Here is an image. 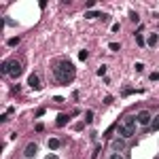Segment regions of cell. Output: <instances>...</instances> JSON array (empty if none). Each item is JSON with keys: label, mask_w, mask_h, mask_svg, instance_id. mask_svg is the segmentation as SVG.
I'll return each instance as SVG.
<instances>
[{"label": "cell", "mask_w": 159, "mask_h": 159, "mask_svg": "<svg viewBox=\"0 0 159 159\" xmlns=\"http://www.w3.org/2000/svg\"><path fill=\"white\" fill-rule=\"evenodd\" d=\"M98 74L104 77V74H106V66H100V68H98Z\"/></svg>", "instance_id": "19"}, {"label": "cell", "mask_w": 159, "mask_h": 159, "mask_svg": "<svg viewBox=\"0 0 159 159\" xmlns=\"http://www.w3.org/2000/svg\"><path fill=\"white\" fill-rule=\"evenodd\" d=\"M134 68H136V72H142V70H144V64H142V62H136Z\"/></svg>", "instance_id": "15"}, {"label": "cell", "mask_w": 159, "mask_h": 159, "mask_svg": "<svg viewBox=\"0 0 159 159\" xmlns=\"http://www.w3.org/2000/svg\"><path fill=\"white\" fill-rule=\"evenodd\" d=\"M151 81H159V72H153L151 74Z\"/></svg>", "instance_id": "22"}, {"label": "cell", "mask_w": 159, "mask_h": 159, "mask_svg": "<svg viewBox=\"0 0 159 159\" xmlns=\"http://www.w3.org/2000/svg\"><path fill=\"white\" fill-rule=\"evenodd\" d=\"M53 77H55V81H57L60 85H68L70 81L74 79V64L68 62V60L57 62L55 68H53Z\"/></svg>", "instance_id": "1"}, {"label": "cell", "mask_w": 159, "mask_h": 159, "mask_svg": "<svg viewBox=\"0 0 159 159\" xmlns=\"http://www.w3.org/2000/svg\"><path fill=\"white\" fill-rule=\"evenodd\" d=\"M136 42H138V45H140V47H142V45H144V38H142V36H140V34H136Z\"/></svg>", "instance_id": "21"}, {"label": "cell", "mask_w": 159, "mask_h": 159, "mask_svg": "<svg viewBox=\"0 0 159 159\" xmlns=\"http://www.w3.org/2000/svg\"><path fill=\"white\" fill-rule=\"evenodd\" d=\"M108 47H110V51H119V49H121V47H119V42H110Z\"/></svg>", "instance_id": "17"}, {"label": "cell", "mask_w": 159, "mask_h": 159, "mask_svg": "<svg viewBox=\"0 0 159 159\" xmlns=\"http://www.w3.org/2000/svg\"><path fill=\"white\" fill-rule=\"evenodd\" d=\"M136 119H138V125H151V121H153V115H151L149 110H140V113L136 115Z\"/></svg>", "instance_id": "4"}, {"label": "cell", "mask_w": 159, "mask_h": 159, "mask_svg": "<svg viewBox=\"0 0 159 159\" xmlns=\"http://www.w3.org/2000/svg\"><path fill=\"white\" fill-rule=\"evenodd\" d=\"M85 17H87V19H96V17H102V19H104L106 15H104V13H96V11H87Z\"/></svg>", "instance_id": "10"}, {"label": "cell", "mask_w": 159, "mask_h": 159, "mask_svg": "<svg viewBox=\"0 0 159 159\" xmlns=\"http://www.w3.org/2000/svg\"><path fill=\"white\" fill-rule=\"evenodd\" d=\"M60 144H62V140H60V138H49V149H51V151L60 149Z\"/></svg>", "instance_id": "8"}, {"label": "cell", "mask_w": 159, "mask_h": 159, "mask_svg": "<svg viewBox=\"0 0 159 159\" xmlns=\"http://www.w3.org/2000/svg\"><path fill=\"white\" fill-rule=\"evenodd\" d=\"M110 146H113L115 153H121V151H125V140H123V138H115Z\"/></svg>", "instance_id": "7"}, {"label": "cell", "mask_w": 159, "mask_h": 159, "mask_svg": "<svg viewBox=\"0 0 159 159\" xmlns=\"http://www.w3.org/2000/svg\"><path fill=\"white\" fill-rule=\"evenodd\" d=\"M149 127H151L153 132H159V117H155V119L151 121V125H149Z\"/></svg>", "instance_id": "12"}, {"label": "cell", "mask_w": 159, "mask_h": 159, "mask_svg": "<svg viewBox=\"0 0 159 159\" xmlns=\"http://www.w3.org/2000/svg\"><path fill=\"white\" fill-rule=\"evenodd\" d=\"M108 159H123V157H121V153H110Z\"/></svg>", "instance_id": "20"}, {"label": "cell", "mask_w": 159, "mask_h": 159, "mask_svg": "<svg viewBox=\"0 0 159 159\" xmlns=\"http://www.w3.org/2000/svg\"><path fill=\"white\" fill-rule=\"evenodd\" d=\"M0 70H2V74H9V77L17 79V77L23 72V66H21L19 60H6V62L0 66Z\"/></svg>", "instance_id": "3"}, {"label": "cell", "mask_w": 159, "mask_h": 159, "mask_svg": "<svg viewBox=\"0 0 159 159\" xmlns=\"http://www.w3.org/2000/svg\"><path fill=\"white\" fill-rule=\"evenodd\" d=\"M36 153H38V144H36V142H30V144L26 146V151H23L26 157H34Z\"/></svg>", "instance_id": "6"}, {"label": "cell", "mask_w": 159, "mask_h": 159, "mask_svg": "<svg viewBox=\"0 0 159 159\" xmlns=\"http://www.w3.org/2000/svg\"><path fill=\"white\" fill-rule=\"evenodd\" d=\"M6 45H9V47H17V45H19V38H17V36H13V38L6 40Z\"/></svg>", "instance_id": "13"}, {"label": "cell", "mask_w": 159, "mask_h": 159, "mask_svg": "<svg viewBox=\"0 0 159 159\" xmlns=\"http://www.w3.org/2000/svg\"><path fill=\"white\" fill-rule=\"evenodd\" d=\"M47 159H57V155H53V153H49V155H47Z\"/></svg>", "instance_id": "23"}, {"label": "cell", "mask_w": 159, "mask_h": 159, "mask_svg": "<svg viewBox=\"0 0 159 159\" xmlns=\"http://www.w3.org/2000/svg\"><path fill=\"white\" fill-rule=\"evenodd\" d=\"M146 42H149V47H155V45L159 42V34H157V32L149 34V40H146Z\"/></svg>", "instance_id": "9"}, {"label": "cell", "mask_w": 159, "mask_h": 159, "mask_svg": "<svg viewBox=\"0 0 159 159\" xmlns=\"http://www.w3.org/2000/svg\"><path fill=\"white\" fill-rule=\"evenodd\" d=\"M129 17H132V21H136V23H138V21H140V17H138V13H134V11H132V13H129Z\"/></svg>", "instance_id": "16"}, {"label": "cell", "mask_w": 159, "mask_h": 159, "mask_svg": "<svg viewBox=\"0 0 159 159\" xmlns=\"http://www.w3.org/2000/svg\"><path fill=\"white\" fill-rule=\"evenodd\" d=\"M79 57H81V60H87V57H89V53L83 49V51H79Z\"/></svg>", "instance_id": "18"}, {"label": "cell", "mask_w": 159, "mask_h": 159, "mask_svg": "<svg viewBox=\"0 0 159 159\" xmlns=\"http://www.w3.org/2000/svg\"><path fill=\"white\" fill-rule=\"evenodd\" d=\"M66 123H68V115H60V117H57V125H60V127H64Z\"/></svg>", "instance_id": "11"}, {"label": "cell", "mask_w": 159, "mask_h": 159, "mask_svg": "<svg viewBox=\"0 0 159 159\" xmlns=\"http://www.w3.org/2000/svg\"><path fill=\"white\" fill-rule=\"evenodd\" d=\"M136 123H138L136 117H125V119L117 125V132H119V136L123 138V140L134 136V132H136Z\"/></svg>", "instance_id": "2"}, {"label": "cell", "mask_w": 159, "mask_h": 159, "mask_svg": "<svg viewBox=\"0 0 159 159\" xmlns=\"http://www.w3.org/2000/svg\"><path fill=\"white\" fill-rule=\"evenodd\" d=\"M93 121V110H87L85 113V123H91Z\"/></svg>", "instance_id": "14"}, {"label": "cell", "mask_w": 159, "mask_h": 159, "mask_svg": "<svg viewBox=\"0 0 159 159\" xmlns=\"http://www.w3.org/2000/svg\"><path fill=\"white\" fill-rule=\"evenodd\" d=\"M28 85H30L34 91H40V89H42V85H40V77H38V74H30V77H28Z\"/></svg>", "instance_id": "5"}]
</instances>
